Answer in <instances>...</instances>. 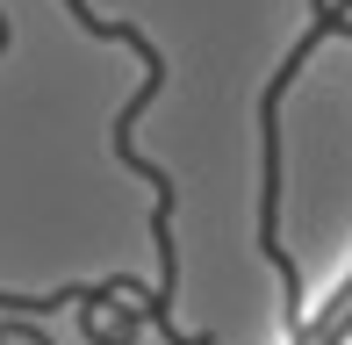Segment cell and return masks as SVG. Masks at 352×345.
Segmentation results:
<instances>
[{
  "label": "cell",
  "mask_w": 352,
  "mask_h": 345,
  "mask_svg": "<svg viewBox=\"0 0 352 345\" xmlns=\"http://www.w3.org/2000/svg\"><path fill=\"white\" fill-rule=\"evenodd\" d=\"M65 14H72L79 29H87V36H101V43H130V51L144 58V87L130 93V101H122V115H116V159L130 166V172H144V187L158 194V209H151V245H158V288L144 295V317H151L158 331H166V345H216L209 331H180V324H173V288H180V245H173V201H180V187H173V172H166V166H151V159H144V151L130 144L137 115H144V108L158 101V93H166V58H158V43L144 36L137 22H108V14H94L87 0H65Z\"/></svg>",
  "instance_id": "cell-1"
}]
</instances>
